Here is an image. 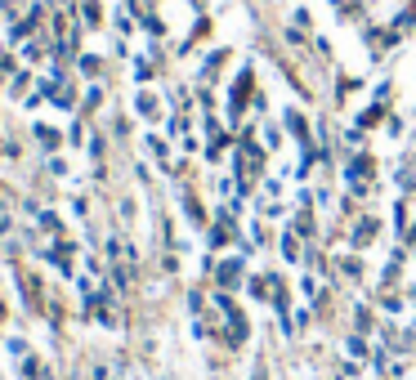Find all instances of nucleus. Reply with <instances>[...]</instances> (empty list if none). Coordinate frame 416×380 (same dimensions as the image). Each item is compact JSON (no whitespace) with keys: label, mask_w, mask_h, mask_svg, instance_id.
I'll return each instance as SVG.
<instances>
[{"label":"nucleus","mask_w":416,"mask_h":380,"mask_svg":"<svg viewBox=\"0 0 416 380\" xmlns=\"http://www.w3.org/2000/svg\"><path fill=\"white\" fill-rule=\"evenodd\" d=\"M287 130H291V135H300V139H305V117H300L295 108H287Z\"/></svg>","instance_id":"1"},{"label":"nucleus","mask_w":416,"mask_h":380,"mask_svg":"<svg viewBox=\"0 0 416 380\" xmlns=\"http://www.w3.org/2000/svg\"><path fill=\"white\" fill-rule=\"evenodd\" d=\"M354 237H358V242H372V237H376V220H362Z\"/></svg>","instance_id":"2"},{"label":"nucleus","mask_w":416,"mask_h":380,"mask_svg":"<svg viewBox=\"0 0 416 380\" xmlns=\"http://www.w3.org/2000/svg\"><path fill=\"white\" fill-rule=\"evenodd\" d=\"M340 380H358V362H340Z\"/></svg>","instance_id":"3"},{"label":"nucleus","mask_w":416,"mask_h":380,"mask_svg":"<svg viewBox=\"0 0 416 380\" xmlns=\"http://www.w3.org/2000/svg\"><path fill=\"white\" fill-rule=\"evenodd\" d=\"M282 251H287V260H295V255H300V251H295V237H291V233L282 237Z\"/></svg>","instance_id":"4"}]
</instances>
